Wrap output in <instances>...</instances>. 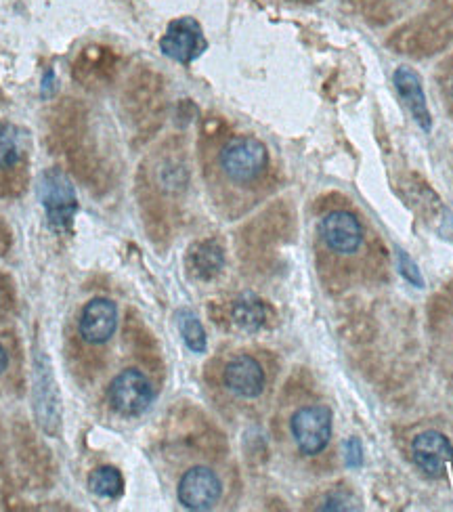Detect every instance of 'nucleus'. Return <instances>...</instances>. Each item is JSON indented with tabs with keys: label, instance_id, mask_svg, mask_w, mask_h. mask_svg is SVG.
Masks as SVG:
<instances>
[{
	"label": "nucleus",
	"instance_id": "f257e3e1",
	"mask_svg": "<svg viewBox=\"0 0 453 512\" xmlns=\"http://www.w3.org/2000/svg\"><path fill=\"white\" fill-rule=\"evenodd\" d=\"M219 168L233 185H254L267 173L269 149L261 139L250 135L231 137L219 149Z\"/></svg>",
	"mask_w": 453,
	"mask_h": 512
},
{
	"label": "nucleus",
	"instance_id": "f03ea898",
	"mask_svg": "<svg viewBox=\"0 0 453 512\" xmlns=\"http://www.w3.org/2000/svg\"><path fill=\"white\" fill-rule=\"evenodd\" d=\"M38 200L47 212V221L53 229L66 231L74 223L78 212L76 189L70 177L61 168H49L40 175Z\"/></svg>",
	"mask_w": 453,
	"mask_h": 512
},
{
	"label": "nucleus",
	"instance_id": "7ed1b4c3",
	"mask_svg": "<svg viewBox=\"0 0 453 512\" xmlns=\"http://www.w3.org/2000/svg\"><path fill=\"white\" fill-rule=\"evenodd\" d=\"M334 429V416L326 405H305L294 412L290 433L294 443L305 456H317L326 450Z\"/></svg>",
	"mask_w": 453,
	"mask_h": 512
},
{
	"label": "nucleus",
	"instance_id": "20e7f679",
	"mask_svg": "<svg viewBox=\"0 0 453 512\" xmlns=\"http://www.w3.org/2000/svg\"><path fill=\"white\" fill-rule=\"evenodd\" d=\"M107 397H110V405L120 416L133 418L149 410L156 393L154 384L149 382V378L141 370L126 368L112 380Z\"/></svg>",
	"mask_w": 453,
	"mask_h": 512
},
{
	"label": "nucleus",
	"instance_id": "39448f33",
	"mask_svg": "<svg viewBox=\"0 0 453 512\" xmlns=\"http://www.w3.org/2000/svg\"><path fill=\"white\" fill-rule=\"evenodd\" d=\"M319 238L330 252L351 256L365 242V227L351 210H332L319 223Z\"/></svg>",
	"mask_w": 453,
	"mask_h": 512
},
{
	"label": "nucleus",
	"instance_id": "423d86ee",
	"mask_svg": "<svg viewBox=\"0 0 453 512\" xmlns=\"http://www.w3.org/2000/svg\"><path fill=\"white\" fill-rule=\"evenodd\" d=\"M160 49L172 61L189 66L208 49L200 21L193 17L172 19L164 36L160 38Z\"/></svg>",
	"mask_w": 453,
	"mask_h": 512
},
{
	"label": "nucleus",
	"instance_id": "0eeeda50",
	"mask_svg": "<svg viewBox=\"0 0 453 512\" xmlns=\"http://www.w3.org/2000/svg\"><path fill=\"white\" fill-rule=\"evenodd\" d=\"M223 483L221 477L208 466H193L181 477L177 498L187 510H212L221 502Z\"/></svg>",
	"mask_w": 453,
	"mask_h": 512
},
{
	"label": "nucleus",
	"instance_id": "6e6552de",
	"mask_svg": "<svg viewBox=\"0 0 453 512\" xmlns=\"http://www.w3.org/2000/svg\"><path fill=\"white\" fill-rule=\"evenodd\" d=\"M412 458L428 477H443L453 466V445L439 431H424L412 441Z\"/></svg>",
	"mask_w": 453,
	"mask_h": 512
},
{
	"label": "nucleus",
	"instance_id": "1a4fd4ad",
	"mask_svg": "<svg viewBox=\"0 0 453 512\" xmlns=\"http://www.w3.org/2000/svg\"><path fill=\"white\" fill-rule=\"evenodd\" d=\"M118 328V307L110 298H93L86 303L80 319H78V332L84 343L89 345H103L116 334Z\"/></svg>",
	"mask_w": 453,
	"mask_h": 512
},
{
	"label": "nucleus",
	"instance_id": "9d476101",
	"mask_svg": "<svg viewBox=\"0 0 453 512\" xmlns=\"http://www.w3.org/2000/svg\"><path fill=\"white\" fill-rule=\"evenodd\" d=\"M223 384L235 397L256 399L265 391L267 376L261 361L252 355H235L223 370Z\"/></svg>",
	"mask_w": 453,
	"mask_h": 512
},
{
	"label": "nucleus",
	"instance_id": "9b49d317",
	"mask_svg": "<svg viewBox=\"0 0 453 512\" xmlns=\"http://www.w3.org/2000/svg\"><path fill=\"white\" fill-rule=\"evenodd\" d=\"M393 82H395V87H397L401 99L405 101L409 114L414 116V120L418 122V126L422 128V131L424 133L433 131V116H430V110H428V103H426V95H424L420 74L414 68L401 66V68L395 70Z\"/></svg>",
	"mask_w": 453,
	"mask_h": 512
},
{
	"label": "nucleus",
	"instance_id": "f8f14e48",
	"mask_svg": "<svg viewBox=\"0 0 453 512\" xmlns=\"http://www.w3.org/2000/svg\"><path fill=\"white\" fill-rule=\"evenodd\" d=\"M36 412L40 418L42 429L51 435H57L59 424H61V414H59V395L55 389V382L51 378L49 368L40 366V359H36Z\"/></svg>",
	"mask_w": 453,
	"mask_h": 512
},
{
	"label": "nucleus",
	"instance_id": "ddd939ff",
	"mask_svg": "<svg viewBox=\"0 0 453 512\" xmlns=\"http://www.w3.org/2000/svg\"><path fill=\"white\" fill-rule=\"evenodd\" d=\"M223 265H225L223 248L214 240L200 242L189 252V269L193 275L200 277V280H212L214 275L221 273Z\"/></svg>",
	"mask_w": 453,
	"mask_h": 512
},
{
	"label": "nucleus",
	"instance_id": "4468645a",
	"mask_svg": "<svg viewBox=\"0 0 453 512\" xmlns=\"http://www.w3.org/2000/svg\"><path fill=\"white\" fill-rule=\"evenodd\" d=\"M231 322L246 332L261 330L267 324V307L254 294H244L231 305Z\"/></svg>",
	"mask_w": 453,
	"mask_h": 512
},
{
	"label": "nucleus",
	"instance_id": "2eb2a0df",
	"mask_svg": "<svg viewBox=\"0 0 453 512\" xmlns=\"http://www.w3.org/2000/svg\"><path fill=\"white\" fill-rule=\"evenodd\" d=\"M89 489L99 498L116 500L124 492V479H122L118 468L99 466L89 475Z\"/></svg>",
	"mask_w": 453,
	"mask_h": 512
},
{
	"label": "nucleus",
	"instance_id": "dca6fc26",
	"mask_svg": "<svg viewBox=\"0 0 453 512\" xmlns=\"http://www.w3.org/2000/svg\"><path fill=\"white\" fill-rule=\"evenodd\" d=\"M177 326L181 332L183 343L187 345L189 351L193 353H204L208 347V338H206V330L200 322V317L193 311H179L177 313Z\"/></svg>",
	"mask_w": 453,
	"mask_h": 512
},
{
	"label": "nucleus",
	"instance_id": "f3484780",
	"mask_svg": "<svg viewBox=\"0 0 453 512\" xmlns=\"http://www.w3.org/2000/svg\"><path fill=\"white\" fill-rule=\"evenodd\" d=\"M351 3L368 17L393 19L403 7L412 3V0H351Z\"/></svg>",
	"mask_w": 453,
	"mask_h": 512
},
{
	"label": "nucleus",
	"instance_id": "a211bd4d",
	"mask_svg": "<svg viewBox=\"0 0 453 512\" xmlns=\"http://www.w3.org/2000/svg\"><path fill=\"white\" fill-rule=\"evenodd\" d=\"M21 158L19 139L15 135V128L0 122V168H13Z\"/></svg>",
	"mask_w": 453,
	"mask_h": 512
},
{
	"label": "nucleus",
	"instance_id": "6ab92c4d",
	"mask_svg": "<svg viewBox=\"0 0 453 512\" xmlns=\"http://www.w3.org/2000/svg\"><path fill=\"white\" fill-rule=\"evenodd\" d=\"M397 263H399V271H401V275L405 277V280L412 284V286H416V288H424V277H422V273H420V269H418V265L409 259V256L405 254V252H397Z\"/></svg>",
	"mask_w": 453,
	"mask_h": 512
},
{
	"label": "nucleus",
	"instance_id": "aec40b11",
	"mask_svg": "<svg viewBox=\"0 0 453 512\" xmlns=\"http://www.w3.org/2000/svg\"><path fill=\"white\" fill-rule=\"evenodd\" d=\"M344 462H347L349 468L363 466V445L357 437H351L344 441Z\"/></svg>",
	"mask_w": 453,
	"mask_h": 512
},
{
	"label": "nucleus",
	"instance_id": "412c9836",
	"mask_svg": "<svg viewBox=\"0 0 453 512\" xmlns=\"http://www.w3.org/2000/svg\"><path fill=\"white\" fill-rule=\"evenodd\" d=\"M7 366H9V355H7L5 347L0 345V374H3V372L7 370Z\"/></svg>",
	"mask_w": 453,
	"mask_h": 512
},
{
	"label": "nucleus",
	"instance_id": "4be33fe9",
	"mask_svg": "<svg viewBox=\"0 0 453 512\" xmlns=\"http://www.w3.org/2000/svg\"><path fill=\"white\" fill-rule=\"evenodd\" d=\"M447 99H449V103L453 105V74H451L449 80H447Z\"/></svg>",
	"mask_w": 453,
	"mask_h": 512
}]
</instances>
